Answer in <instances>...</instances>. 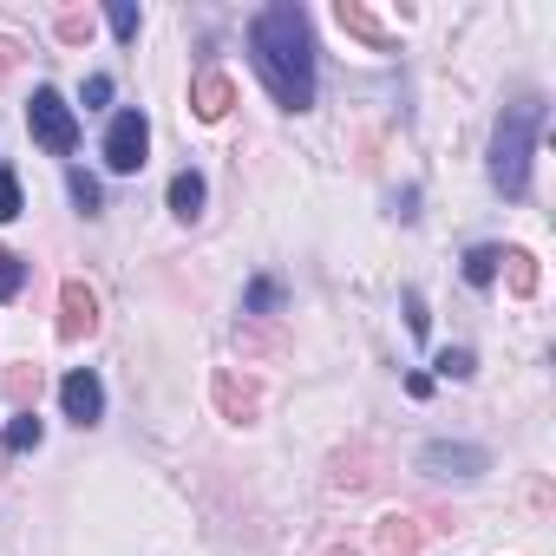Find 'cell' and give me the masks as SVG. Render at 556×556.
<instances>
[{
    "label": "cell",
    "mask_w": 556,
    "mask_h": 556,
    "mask_svg": "<svg viewBox=\"0 0 556 556\" xmlns=\"http://www.w3.org/2000/svg\"><path fill=\"white\" fill-rule=\"evenodd\" d=\"M249 53H255V73L268 79V92L289 112L315 105V34L295 0H275V8H262L249 21Z\"/></svg>",
    "instance_id": "6da1fadb"
},
{
    "label": "cell",
    "mask_w": 556,
    "mask_h": 556,
    "mask_svg": "<svg viewBox=\"0 0 556 556\" xmlns=\"http://www.w3.org/2000/svg\"><path fill=\"white\" fill-rule=\"evenodd\" d=\"M8 393H14V400H27V413H34V393H40V367H14V374H8Z\"/></svg>",
    "instance_id": "ac0fdd59"
},
{
    "label": "cell",
    "mask_w": 556,
    "mask_h": 556,
    "mask_svg": "<svg viewBox=\"0 0 556 556\" xmlns=\"http://www.w3.org/2000/svg\"><path fill=\"white\" fill-rule=\"evenodd\" d=\"M426 328H432V315H426V295H419V289H406V334H419V341H426Z\"/></svg>",
    "instance_id": "44dd1931"
},
{
    "label": "cell",
    "mask_w": 556,
    "mask_h": 556,
    "mask_svg": "<svg viewBox=\"0 0 556 556\" xmlns=\"http://www.w3.org/2000/svg\"><path fill=\"white\" fill-rule=\"evenodd\" d=\"M14 216H21V177L0 170V223H14Z\"/></svg>",
    "instance_id": "ffe728a7"
},
{
    "label": "cell",
    "mask_w": 556,
    "mask_h": 556,
    "mask_svg": "<svg viewBox=\"0 0 556 556\" xmlns=\"http://www.w3.org/2000/svg\"><path fill=\"white\" fill-rule=\"evenodd\" d=\"M112 34L118 40H138V8H125V0H118V8H112Z\"/></svg>",
    "instance_id": "603a6c76"
},
{
    "label": "cell",
    "mask_w": 556,
    "mask_h": 556,
    "mask_svg": "<svg viewBox=\"0 0 556 556\" xmlns=\"http://www.w3.org/2000/svg\"><path fill=\"white\" fill-rule=\"evenodd\" d=\"M419 465L439 471V478H478V471L491 465V452H484V445H445V439H432V445L419 452Z\"/></svg>",
    "instance_id": "52a82bcc"
},
{
    "label": "cell",
    "mask_w": 556,
    "mask_h": 556,
    "mask_svg": "<svg viewBox=\"0 0 556 556\" xmlns=\"http://www.w3.org/2000/svg\"><path fill=\"white\" fill-rule=\"evenodd\" d=\"M334 21H341V27H348L354 40H367L374 53H393V34H387V27H380V21H374L367 8H361V0H334Z\"/></svg>",
    "instance_id": "30bf717a"
},
{
    "label": "cell",
    "mask_w": 556,
    "mask_h": 556,
    "mask_svg": "<svg viewBox=\"0 0 556 556\" xmlns=\"http://www.w3.org/2000/svg\"><path fill=\"white\" fill-rule=\"evenodd\" d=\"M66 184H73V203H79V210H86V216H92V210H99V184H92V177H86V170H73V177H66Z\"/></svg>",
    "instance_id": "7402d4cb"
},
{
    "label": "cell",
    "mask_w": 556,
    "mask_h": 556,
    "mask_svg": "<svg viewBox=\"0 0 556 556\" xmlns=\"http://www.w3.org/2000/svg\"><path fill=\"white\" fill-rule=\"evenodd\" d=\"M144 151H151V125H144V112H118L112 131H105V164H112L118 177H131V170L144 164Z\"/></svg>",
    "instance_id": "277c9868"
},
{
    "label": "cell",
    "mask_w": 556,
    "mask_h": 556,
    "mask_svg": "<svg viewBox=\"0 0 556 556\" xmlns=\"http://www.w3.org/2000/svg\"><path fill=\"white\" fill-rule=\"evenodd\" d=\"M86 34H92V21H86V14H66V21H60V40H86Z\"/></svg>",
    "instance_id": "d4e9b609"
},
{
    "label": "cell",
    "mask_w": 556,
    "mask_h": 556,
    "mask_svg": "<svg viewBox=\"0 0 556 556\" xmlns=\"http://www.w3.org/2000/svg\"><path fill=\"white\" fill-rule=\"evenodd\" d=\"M14 66H21V47H14V40H0V79H8Z\"/></svg>",
    "instance_id": "484cf974"
},
{
    "label": "cell",
    "mask_w": 556,
    "mask_h": 556,
    "mask_svg": "<svg viewBox=\"0 0 556 556\" xmlns=\"http://www.w3.org/2000/svg\"><path fill=\"white\" fill-rule=\"evenodd\" d=\"M497 268H510V289H517V295H536V255H530V249H504Z\"/></svg>",
    "instance_id": "9a60e30c"
},
{
    "label": "cell",
    "mask_w": 556,
    "mask_h": 556,
    "mask_svg": "<svg viewBox=\"0 0 556 556\" xmlns=\"http://www.w3.org/2000/svg\"><path fill=\"white\" fill-rule=\"evenodd\" d=\"M60 406H66L73 426H92V419L105 413V387H99V374H86V367L66 374V380H60Z\"/></svg>",
    "instance_id": "ba28073f"
},
{
    "label": "cell",
    "mask_w": 556,
    "mask_h": 556,
    "mask_svg": "<svg viewBox=\"0 0 556 556\" xmlns=\"http://www.w3.org/2000/svg\"><path fill=\"white\" fill-rule=\"evenodd\" d=\"M536 131H543V105H536V99L504 105L497 138H491V184H497L504 197H523V190H530V151H536Z\"/></svg>",
    "instance_id": "7a4b0ae2"
},
{
    "label": "cell",
    "mask_w": 556,
    "mask_h": 556,
    "mask_svg": "<svg viewBox=\"0 0 556 556\" xmlns=\"http://www.w3.org/2000/svg\"><path fill=\"white\" fill-rule=\"evenodd\" d=\"M99 334V295L86 282H66L60 289V341H86Z\"/></svg>",
    "instance_id": "5b68a950"
},
{
    "label": "cell",
    "mask_w": 556,
    "mask_h": 556,
    "mask_svg": "<svg viewBox=\"0 0 556 556\" xmlns=\"http://www.w3.org/2000/svg\"><path fill=\"white\" fill-rule=\"evenodd\" d=\"M27 125H34V138H40L53 157H66V151L79 144V118H73V105H66L53 86H40V92H34V105H27Z\"/></svg>",
    "instance_id": "3957f363"
},
{
    "label": "cell",
    "mask_w": 556,
    "mask_h": 556,
    "mask_svg": "<svg viewBox=\"0 0 556 556\" xmlns=\"http://www.w3.org/2000/svg\"><path fill=\"white\" fill-rule=\"evenodd\" d=\"M27 445H40V419H34V413H21V419L8 426V452H27Z\"/></svg>",
    "instance_id": "d6986e66"
},
{
    "label": "cell",
    "mask_w": 556,
    "mask_h": 556,
    "mask_svg": "<svg viewBox=\"0 0 556 556\" xmlns=\"http://www.w3.org/2000/svg\"><path fill=\"white\" fill-rule=\"evenodd\" d=\"M190 105H197V118H223V112L236 105V86H229L223 73H197V86H190Z\"/></svg>",
    "instance_id": "8fae6325"
},
{
    "label": "cell",
    "mask_w": 556,
    "mask_h": 556,
    "mask_svg": "<svg viewBox=\"0 0 556 556\" xmlns=\"http://www.w3.org/2000/svg\"><path fill=\"white\" fill-rule=\"evenodd\" d=\"M170 210H177L184 223L203 210V177H197V170H177V177H170Z\"/></svg>",
    "instance_id": "4fadbf2b"
},
{
    "label": "cell",
    "mask_w": 556,
    "mask_h": 556,
    "mask_svg": "<svg viewBox=\"0 0 556 556\" xmlns=\"http://www.w3.org/2000/svg\"><path fill=\"white\" fill-rule=\"evenodd\" d=\"M105 99H112V79H105V73H92V79H86V112H99Z\"/></svg>",
    "instance_id": "cb8c5ba5"
},
{
    "label": "cell",
    "mask_w": 556,
    "mask_h": 556,
    "mask_svg": "<svg viewBox=\"0 0 556 556\" xmlns=\"http://www.w3.org/2000/svg\"><path fill=\"white\" fill-rule=\"evenodd\" d=\"M497 262H504V249H497V242H478V249L465 255V282H471V289H491V282H497Z\"/></svg>",
    "instance_id": "7c38bea8"
},
{
    "label": "cell",
    "mask_w": 556,
    "mask_h": 556,
    "mask_svg": "<svg viewBox=\"0 0 556 556\" xmlns=\"http://www.w3.org/2000/svg\"><path fill=\"white\" fill-rule=\"evenodd\" d=\"M275 308H282V282H275V275H255L249 295H242V315H275Z\"/></svg>",
    "instance_id": "5bb4252c"
},
{
    "label": "cell",
    "mask_w": 556,
    "mask_h": 556,
    "mask_svg": "<svg viewBox=\"0 0 556 556\" xmlns=\"http://www.w3.org/2000/svg\"><path fill=\"white\" fill-rule=\"evenodd\" d=\"M21 282H27V262H21L14 249H0V302H8V295H14Z\"/></svg>",
    "instance_id": "e0dca14e"
},
{
    "label": "cell",
    "mask_w": 556,
    "mask_h": 556,
    "mask_svg": "<svg viewBox=\"0 0 556 556\" xmlns=\"http://www.w3.org/2000/svg\"><path fill=\"white\" fill-rule=\"evenodd\" d=\"M439 374H445V380H471V374H478V354H471V348H445V354H439Z\"/></svg>",
    "instance_id": "2e32d148"
},
{
    "label": "cell",
    "mask_w": 556,
    "mask_h": 556,
    "mask_svg": "<svg viewBox=\"0 0 556 556\" xmlns=\"http://www.w3.org/2000/svg\"><path fill=\"white\" fill-rule=\"evenodd\" d=\"M210 393H216V406H223V419H236V426H249V419H255V406H262V387H255V380H242L236 367H216V380H210Z\"/></svg>",
    "instance_id": "8992f818"
},
{
    "label": "cell",
    "mask_w": 556,
    "mask_h": 556,
    "mask_svg": "<svg viewBox=\"0 0 556 556\" xmlns=\"http://www.w3.org/2000/svg\"><path fill=\"white\" fill-rule=\"evenodd\" d=\"M374 556H419V523L406 510H387L374 523Z\"/></svg>",
    "instance_id": "9c48e42d"
}]
</instances>
